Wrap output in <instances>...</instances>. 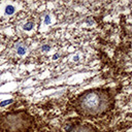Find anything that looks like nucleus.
<instances>
[{
    "mask_svg": "<svg viewBox=\"0 0 132 132\" xmlns=\"http://www.w3.org/2000/svg\"><path fill=\"white\" fill-rule=\"evenodd\" d=\"M16 52L19 56H24L27 53V48L23 42H18L16 44Z\"/></svg>",
    "mask_w": 132,
    "mask_h": 132,
    "instance_id": "20e7f679",
    "label": "nucleus"
},
{
    "mask_svg": "<svg viewBox=\"0 0 132 132\" xmlns=\"http://www.w3.org/2000/svg\"><path fill=\"white\" fill-rule=\"evenodd\" d=\"M69 132H97V130L94 127L90 126V125L82 124V125L74 126Z\"/></svg>",
    "mask_w": 132,
    "mask_h": 132,
    "instance_id": "7ed1b4c3",
    "label": "nucleus"
},
{
    "mask_svg": "<svg viewBox=\"0 0 132 132\" xmlns=\"http://www.w3.org/2000/svg\"><path fill=\"white\" fill-rule=\"evenodd\" d=\"M14 102V99H8V100H4L2 102H0V107H3L5 105H8L10 104V103H13Z\"/></svg>",
    "mask_w": 132,
    "mask_h": 132,
    "instance_id": "0eeeda50",
    "label": "nucleus"
},
{
    "mask_svg": "<svg viewBox=\"0 0 132 132\" xmlns=\"http://www.w3.org/2000/svg\"><path fill=\"white\" fill-rule=\"evenodd\" d=\"M15 11H16V8L13 6V5H7V6L5 7L4 13H5V15H7V16H11V15L15 14Z\"/></svg>",
    "mask_w": 132,
    "mask_h": 132,
    "instance_id": "39448f33",
    "label": "nucleus"
},
{
    "mask_svg": "<svg viewBox=\"0 0 132 132\" xmlns=\"http://www.w3.org/2000/svg\"><path fill=\"white\" fill-rule=\"evenodd\" d=\"M73 60H74V61H78V60H79V57H78L77 55L74 56V57H73Z\"/></svg>",
    "mask_w": 132,
    "mask_h": 132,
    "instance_id": "9b49d317",
    "label": "nucleus"
},
{
    "mask_svg": "<svg viewBox=\"0 0 132 132\" xmlns=\"http://www.w3.org/2000/svg\"><path fill=\"white\" fill-rule=\"evenodd\" d=\"M33 124V118L26 112L8 113L0 116V129L6 132H26Z\"/></svg>",
    "mask_w": 132,
    "mask_h": 132,
    "instance_id": "f03ea898",
    "label": "nucleus"
},
{
    "mask_svg": "<svg viewBox=\"0 0 132 132\" xmlns=\"http://www.w3.org/2000/svg\"><path fill=\"white\" fill-rule=\"evenodd\" d=\"M24 30L25 31H31L33 28H34V23L33 22H28V23H26V24L24 25Z\"/></svg>",
    "mask_w": 132,
    "mask_h": 132,
    "instance_id": "423d86ee",
    "label": "nucleus"
},
{
    "mask_svg": "<svg viewBox=\"0 0 132 132\" xmlns=\"http://www.w3.org/2000/svg\"><path fill=\"white\" fill-rule=\"evenodd\" d=\"M50 23H51V17L50 16H45V18H44V24L45 25H50Z\"/></svg>",
    "mask_w": 132,
    "mask_h": 132,
    "instance_id": "6e6552de",
    "label": "nucleus"
},
{
    "mask_svg": "<svg viewBox=\"0 0 132 132\" xmlns=\"http://www.w3.org/2000/svg\"><path fill=\"white\" fill-rule=\"evenodd\" d=\"M50 49H51V48H50V45H49V44H43L42 47H41V50H42L43 52H49Z\"/></svg>",
    "mask_w": 132,
    "mask_h": 132,
    "instance_id": "1a4fd4ad",
    "label": "nucleus"
},
{
    "mask_svg": "<svg viewBox=\"0 0 132 132\" xmlns=\"http://www.w3.org/2000/svg\"><path fill=\"white\" fill-rule=\"evenodd\" d=\"M112 98L107 90L94 89L83 93L76 99L75 108L85 117H98L107 112Z\"/></svg>",
    "mask_w": 132,
    "mask_h": 132,
    "instance_id": "f257e3e1",
    "label": "nucleus"
},
{
    "mask_svg": "<svg viewBox=\"0 0 132 132\" xmlns=\"http://www.w3.org/2000/svg\"><path fill=\"white\" fill-rule=\"evenodd\" d=\"M59 57H60V55H59V54H56V55H54V57H53V59H54V60H57V59H58V58H59Z\"/></svg>",
    "mask_w": 132,
    "mask_h": 132,
    "instance_id": "9d476101",
    "label": "nucleus"
}]
</instances>
